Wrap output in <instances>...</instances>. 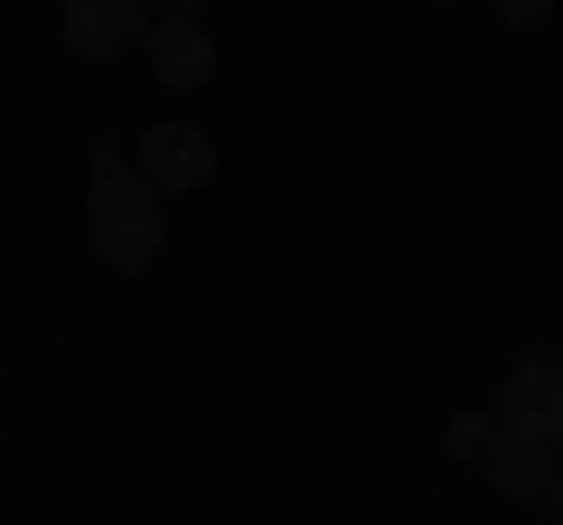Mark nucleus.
Instances as JSON below:
<instances>
[{
  "label": "nucleus",
  "mask_w": 563,
  "mask_h": 525,
  "mask_svg": "<svg viewBox=\"0 0 563 525\" xmlns=\"http://www.w3.org/2000/svg\"><path fill=\"white\" fill-rule=\"evenodd\" d=\"M85 244H95L103 272H151L169 254V198L141 169H103L85 179Z\"/></svg>",
  "instance_id": "1"
},
{
  "label": "nucleus",
  "mask_w": 563,
  "mask_h": 525,
  "mask_svg": "<svg viewBox=\"0 0 563 525\" xmlns=\"http://www.w3.org/2000/svg\"><path fill=\"white\" fill-rule=\"evenodd\" d=\"M488 413H498V432H517V442L563 450V357H554V347H544V357H517Z\"/></svg>",
  "instance_id": "2"
},
{
  "label": "nucleus",
  "mask_w": 563,
  "mask_h": 525,
  "mask_svg": "<svg viewBox=\"0 0 563 525\" xmlns=\"http://www.w3.org/2000/svg\"><path fill=\"white\" fill-rule=\"evenodd\" d=\"M132 169L161 188V198H179V188H207V179H217V142H207L198 122H151V132L132 142Z\"/></svg>",
  "instance_id": "3"
},
{
  "label": "nucleus",
  "mask_w": 563,
  "mask_h": 525,
  "mask_svg": "<svg viewBox=\"0 0 563 525\" xmlns=\"http://www.w3.org/2000/svg\"><path fill=\"white\" fill-rule=\"evenodd\" d=\"M57 29L76 57H132L141 38H151V0H57Z\"/></svg>",
  "instance_id": "4"
},
{
  "label": "nucleus",
  "mask_w": 563,
  "mask_h": 525,
  "mask_svg": "<svg viewBox=\"0 0 563 525\" xmlns=\"http://www.w3.org/2000/svg\"><path fill=\"white\" fill-rule=\"evenodd\" d=\"M141 66H151L169 94H198V85H217V38H207V20H151Z\"/></svg>",
  "instance_id": "5"
},
{
  "label": "nucleus",
  "mask_w": 563,
  "mask_h": 525,
  "mask_svg": "<svg viewBox=\"0 0 563 525\" xmlns=\"http://www.w3.org/2000/svg\"><path fill=\"white\" fill-rule=\"evenodd\" d=\"M563 479V460L544 442H517V432H498V450H488V488H498V498H544V488Z\"/></svg>",
  "instance_id": "6"
},
{
  "label": "nucleus",
  "mask_w": 563,
  "mask_h": 525,
  "mask_svg": "<svg viewBox=\"0 0 563 525\" xmlns=\"http://www.w3.org/2000/svg\"><path fill=\"white\" fill-rule=\"evenodd\" d=\"M442 450L488 469V450H498V413H451V423H442Z\"/></svg>",
  "instance_id": "7"
},
{
  "label": "nucleus",
  "mask_w": 563,
  "mask_h": 525,
  "mask_svg": "<svg viewBox=\"0 0 563 525\" xmlns=\"http://www.w3.org/2000/svg\"><path fill=\"white\" fill-rule=\"evenodd\" d=\"M488 10H498L507 29H544V20H554V0H488Z\"/></svg>",
  "instance_id": "8"
},
{
  "label": "nucleus",
  "mask_w": 563,
  "mask_h": 525,
  "mask_svg": "<svg viewBox=\"0 0 563 525\" xmlns=\"http://www.w3.org/2000/svg\"><path fill=\"white\" fill-rule=\"evenodd\" d=\"M207 0H151V20H198Z\"/></svg>",
  "instance_id": "9"
},
{
  "label": "nucleus",
  "mask_w": 563,
  "mask_h": 525,
  "mask_svg": "<svg viewBox=\"0 0 563 525\" xmlns=\"http://www.w3.org/2000/svg\"><path fill=\"white\" fill-rule=\"evenodd\" d=\"M544 498H554V516H563V479H554V488H544Z\"/></svg>",
  "instance_id": "10"
},
{
  "label": "nucleus",
  "mask_w": 563,
  "mask_h": 525,
  "mask_svg": "<svg viewBox=\"0 0 563 525\" xmlns=\"http://www.w3.org/2000/svg\"><path fill=\"white\" fill-rule=\"evenodd\" d=\"M442 10H451V0H442Z\"/></svg>",
  "instance_id": "11"
}]
</instances>
